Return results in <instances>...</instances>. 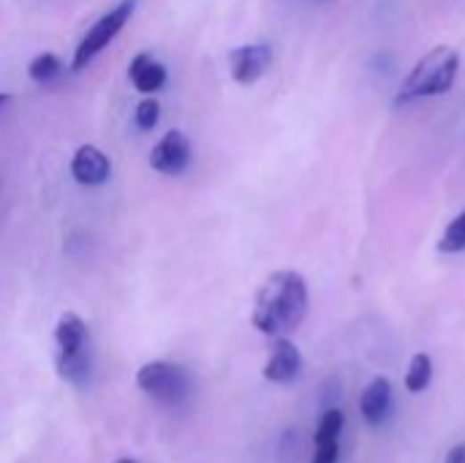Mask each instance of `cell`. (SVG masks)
<instances>
[{
	"mask_svg": "<svg viewBox=\"0 0 465 463\" xmlns=\"http://www.w3.org/2000/svg\"><path fill=\"white\" fill-rule=\"evenodd\" d=\"M307 284L294 270H278L267 276L253 300L250 322L270 338L291 335L307 317Z\"/></svg>",
	"mask_w": 465,
	"mask_h": 463,
	"instance_id": "cell-1",
	"label": "cell"
},
{
	"mask_svg": "<svg viewBox=\"0 0 465 463\" xmlns=\"http://www.w3.org/2000/svg\"><path fill=\"white\" fill-rule=\"evenodd\" d=\"M460 71V55L454 46L438 44L433 46L430 53H425L413 69L408 71V77L403 79L395 104H411L417 98H430V95H444L454 87Z\"/></svg>",
	"mask_w": 465,
	"mask_h": 463,
	"instance_id": "cell-2",
	"label": "cell"
},
{
	"mask_svg": "<svg viewBox=\"0 0 465 463\" xmlns=\"http://www.w3.org/2000/svg\"><path fill=\"white\" fill-rule=\"evenodd\" d=\"M55 368L63 382L82 387L93 371V346L90 330L82 317L66 311L55 325Z\"/></svg>",
	"mask_w": 465,
	"mask_h": 463,
	"instance_id": "cell-3",
	"label": "cell"
},
{
	"mask_svg": "<svg viewBox=\"0 0 465 463\" xmlns=\"http://www.w3.org/2000/svg\"><path fill=\"white\" fill-rule=\"evenodd\" d=\"M136 384L142 393H147L150 398H155L159 403H167V406H180L191 395L188 371L177 363H164V360L144 363L136 371Z\"/></svg>",
	"mask_w": 465,
	"mask_h": 463,
	"instance_id": "cell-4",
	"label": "cell"
},
{
	"mask_svg": "<svg viewBox=\"0 0 465 463\" xmlns=\"http://www.w3.org/2000/svg\"><path fill=\"white\" fill-rule=\"evenodd\" d=\"M136 12V0H120V4L115 9H110L107 14H103L87 33L85 38L79 41V46L74 49V61H71V69H85L95 55H101L103 49H107L118 36L120 30L131 22Z\"/></svg>",
	"mask_w": 465,
	"mask_h": 463,
	"instance_id": "cell-5",
	"label": "cell"
},
{
	"mask_svg": "<svg viewBox=\"0 0 465 463\" xmlns=\"http://www.w3.org/2000/svg\"><path fill=\"white\" fill-rule=\"evenodd\" d=\"M188 164H191V139L177 128L167 131L150 150V167L161 175L177 178L188 169Z\"/></svg>",
	"mask_w": 465,
	"mask_h": 463,
	"instance_id": "cell-6",
	"label": "cell"
},
{
	"mask_svg": "<svg viewBox=\"0 0 465 463\" xmlns=\"http://www.w3.org/2000/svg\"><path fill=\"white\" fill-rule=\"evenodd\" d=\"M273 63V46L270 44H242L229 53V71L237 85H253L262 79Z\"/></svg>",
	"mask_w": 465,
	"mask_h": 463,
	"instance_id": "cell-7",
	"label": "cell"
},
{
	"mask_svg": "<svg viewBox=\"0 0 465 463\" xmlns=\"http://www.w3.org/2000/svg\"><path fill=\"white\" fill-rule=\"evenodd\" d=\"M112 175L110 156L95 145H82L71 159V178L79 186H103Z\"/></svg>",
	"mask_w": 465,
	"mask_h": 463,
	"instance_id": "cell-8",
	"label": "cell"
},
{
	"mask_svg": "<svg viewBox=\"0 0 465 463\" xmlns=\"http://www.w3.org/2000/svg\"><path fill=\"white\" fill-rule=\"evenodd\" d=\"M299 368H302V354H299L297 343L289 341V335L275 338V343L270 349V357L265 363V379L275 382V384H289V382L297 379Z\"/></svg>",
	"mask_w": 465,
	"mask_h": 463,
	"instance_id": "cell-9",
	"label": "cell"
},
{
	"mask_svg": "<svg viewBox=\"0 0 465 463\" xmlns=\"http://www.w3.org/2000/svg\"><path fill=\"white\" fill-rule=\"evenodd\" d=\"M128 77H131V85L142 93V95H152V93H159L169 74H167V66L155 61L150 53H139L131 66H128Z\"/></svg>",
	"mask_w": 465,
	"mask_h": 463,
	"instance_id": "cell-10",
	"label": "cell"
},
{
	"mask_svg": "<svg viewBox=\"0 0 465 463\" xmlns=\"http://www.w3.org/2000/svg\"><path fill=\"white\" fill-rule=\"evenodd\" d=\"M389 406H392V384L384 376L373 379L359 398V411H362V418H365V423H371V426L384 423Z\"/></svg>",
	"mask_w": 465,
	"mask_h": 463,
	"instance_id": "cell-11",
	"label": "cell"
},
{
	"mask_svg": "<svg viewBox=\"0 0 465 463\" xmlns=\"http://www.w3.org/2000/svg\"><path fill=\"white\" fill-rule=\"evenodd\" d=\"M433 382V360L425 351H417L411 357L408 371H405V390L408 393H425Z\"/></svg>",
	"mask_w": 465,
	"mask_h": 463,
	"instance_id": "cell-12",
	"label": "cell"
},
{
	"mask_svg": "<svg viewBox=\"0 0 465 463\" xmlns=\"http://www.w3.org/2000/svg\"><path fill=\"white\" fill-rule=\"evenodd\" d=\"M63 61L55 55V53H41L38 58H33L30 63H28V77L33 79V82H52V79H58L61 74H63Z\"/></svg>",
	"mask_w": 465,
	"mask_h": 463,
	"instance_id": "cell-13",
	"label": "cell"
},
{
	"mask_svg": "<svg viewBox=\"0 0 465 463\" xmlns=\"http://www.w3.org/2000/svg\"><path fill=\"white\" fill-rule=\"evenodd\" d=\"M343 426H346V418L340 409H327L319 426H316V434H314V442H338L340 434H343Z\"/></svg>",
	"mask_w": 465,
	"mask_h": 463,
	"instance_id": "cell-14",
	"label": "cell"
},
{
	"mask_svg": "<svg viewBox=\"0 0 465 463\" xmlns=\"http://www.w3.org/2000/svg\"><path fill=\"white\" fill-rule=\"evenodd\" d=\"M438 251H444V253H460V251H465V211L444 229V235L438 240Z\"/></svg>",
	"mask_w": 465,
	"mask_h": 463,
	"instance_id": "cell-15",
	"label": "cell"
},
{
	"mask_svg": "<svg viewBox=\"0 0 465 463\" xmlns=\"http://www.w3.org/2000/svg\"><path fill=\"white\" fill-rule=\"evenodd\" d=\"M134 120L142 131H152L161 120V104L155 95H144L139 104H136V112H134Z\"/></svg>",
	"mask_w": 465,
	"mask_h": 463,
	"instance_id": "cell-16",
	"label": "cell"
},
{
	"mask_svg": "<svg viewBox=\"0 0 465 463\" xmlns=\"http://www.w3.org/2000/svg\"><path fill=\"white\" fill-rule=\"evenodd\" d=\"M338 442H316L314 460L310 463H338Z\"/></svg>",
	"mask_w": 465,
	"mask_h": 463,
	"instance_id": "cell-17",
	"label": "cell"
},
{
	"mask_svg": "<svg viewBox=\"0 0 465 463\" xmlns=\"http://www.w3.org/2000/svg\"><path fill=\"white\" fill-rule=\"evenodd\" d=\"M444 463H465V444H457V447H452Z\"/></svg>",
	"mask_w": 465,
	"mask_h": 463,
	"instance_id": "cell-18",
	"label": "cell"
},
{
	"mask_svg": "<svg viewBox=\"0 0 465 463\" xmlns=\"http://www.w3.org/2000/svg\"><path fill=\"white\" fill-rule=\"evenodd\" d=\"M9 101H12V95H9V93H0V107L9 104Z\"/></svg>",
	"mask_w": 465,
	"mask_h": 463,
	"instance_id": "cell-19",
	"label": "cell"
},
{
	"mask_svg": "<svg viewBox=\"0 0 465 463\" xmlns=\"http://www.w3.org/2000/svg\"><path fill=\"white\" fill-rule=\"evenodd\" d=\"M118 463H136V460H131V458H123V460H118Z\"/></svg>",
	"mask_w": 465,
	"mask_h": 463,
	"instance_id": "cell-20",
	"label": "cell"
}]
</instances>
